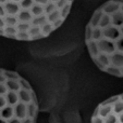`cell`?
I'll list each match as a JSON object with an SVG mask.
<instances>
[{"instance_id": "obj_1", "label": "cell", "mask_w": 123, "mask_h": 123, "mask_svg": "<svg viewBox=\"0 0 123 123\" xmlns=\"http://www.w3.org/2000/svg\"><path fill=\"white\" fill-rule=\"evenodd\" d=\"M74 0H0V36L36 41L50 36L67 19Z\"/></svg>"}, {"instance_id": "obj_2", "label": "cell", "mask_w": 123, "mask_h": 123, "mask_svg": "<svg viewBox=\"0 0 123 123\" xmlns=\"http://www.w3.org/2000/svg\"><path fill=\"white\" fill-rule=\"evenodd\" d=\"M85 43L101 71L123 78V0H108L94 12L85 29Z\"/></svg>"}, {"instance_id": "obj_3", "label": "cell", "mask_w": 123, "mask_h": 123, "mask_svg": "<svg viewBox=\"0 0 123 123\" xmlns=\"http://www.w3.org/2000/svg\"><path fill=\"white\" fill-rule=\"evenodd\" d=\"M38 110L30 83L16 72L0 69V123H36Z\"/></svg>"}, {"instance_id": "obj_4", "label": "cell", "mask_w": 123, "mask_h": 123, "mask_svg": "<svg viewBox=\"0 0 123 123\" xmlns=\"http://www.w3.org/2000/svg\"><path fill=\"white\" fill-rule=\"evenodd\" d=\"M91 123H123V93L100 103L92 116Z\"/></svg>"}]
</instances>
